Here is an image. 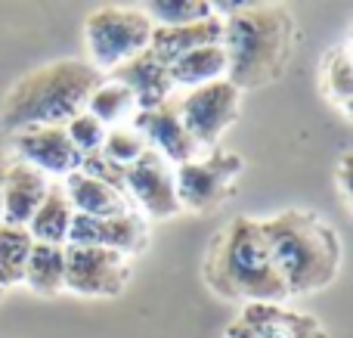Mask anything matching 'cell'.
<instances>
[{"label":"cell","instance_id":"cell-4","mask_svg":"<svg viewBox=\"0 0 353 338\" xmlns=\"http://www.w3.org/2000/svg\"><path fill=\"white\" fill-rule=\"evenodd\" d=\"M87 59H53L25 72L6 90L0 106V124L10 134L25 128L59 124L65 128L74 115H81L93 87L103 81Z\"/></svg>","mask_w":353,"mask_h":338},{"label":"cell","instance_id":"cell-16","mask_svg":"<svg viewBox=\"0 0 353 338\" xmlns=\"http://www.w3.org/2000/svg\"><path fill=\"white\" fill-rule=\"evenodd\" d=\"M62 190H65L68 202H72L74 215H84V217H115V215H128L134 211L130 199L124 192L112 190L109 183L97 177H87V174L74 171L68 174L65 180H59Z\"/></svg>","mask_w":353,"mask_h":338},{"label":"cell","instance_id":"cell-26","mask_svg":"<svg viewBox=\"0 0 353 338\" xmlns=\"http://www.w3.org/2000/svg\"><path fill=\"white\" fill-rule=\"evenodd\" d=\"M65 134L81 155H90V152H99V146H103L105 128L90 115V112H81V115H74L72 121L65 124Z\"/></svg>","mask_w":353,"mask_h":338},{"label":"cell","instance_id":"cell-14","mask_svg":"<svg viewBox=\"0 0 353 338\" xmlns=\"http://www.w3.org/2000/svg\"><path fill=\"white\" fill-rule=\"evenodd\" d=\"M105 78H112V81H118V84L128 87L130 97H134V103H137V112L155 109V106L174 99L171 72H168V66L159 59V56H152L149 47L143 50V53H137L134 59H128L124 66L112 68Z\"/></svg>","mask_w":353,"mask_h":338},{"label":"cell","instance_id":"cell-20","mask_svg":"<svg viewBox=\"0 0 353 338\" xmlns=\"http://www.w3.org/2000/svg\"><path fill=\"white\" fill-rule=\"evenodd\" d=\"M319 90L323 97L341 112L344 118H350L353 109V59H350V47L338 43L319 62Z\"/></svg>","mask_w":353,"mask_h":338},{"label":"cell","instance_id":"cell-12","mask_svg":"<svg viewBox=\"0 0 353 338\" xmlns=\"http://www.w3.org/2000/svg\"><path fill=\"white\" fill-rule=\"evenodd\" d=\"M12 146L19 152V161L37 168L43 177L65 180L68 174H74L81 168L84 155L74 149V143L68 140L65 128L59 124H43V128H25L19 134H12Z\"/></svg>","mask_w":353,"mask_h":338},{"label":"cell","instance_id":"cell-27","mask_svg":"<svg viewBox=\"0 0 353 338\" xmlns=\"http://www.w3.org/2000/svg\"><path fill=\"white\" fill-rule=\"evenodd\" d=\"M81 174H87V177H97V180H103V183H109L112 190H118V192H124V168L121 165H115V161H109L103 152H90V155H84L81 159V168H78ZM128 196V192H124Z\"/></svg>","mask_w":353,"mask_h":338},{"label":"cell","instance_id":"cell-28","mask_svg":"<svg viewBox=\"0 0 353 338\" xmlns=\"http://www.w3.org/2000/svg\"><path fill=\"white\" fill-rule=\"evenodd\" d=\"M335 177H338V190H341V202L350 208V152H344V155H341Z\"/></svg>","mask_w":353,"mask_h":338},{"label":"cell","instance_id":"cell-5","mask_svg":"<svg viewBox=\"0 0 353 338\" xmlns=\"http://www.w3.org/2000/svg\"><path fill=\"white\" fill-rule=\"evenodd\" d=\"M149 37H152V22L140 6H97L84 19L87 62L99 74H109L112 68L143 53L149 47Z\"/></svg>","mask_w":353,"mask_h":338},{"label":"cell","instance_id":"cell-3","mask_svg":"<svg viewBox=\"0 0 353 338\" xmlns=\"http://www.w3.org/2000/svg\"><path fill=\"white\" fill-rule=\"evenodd\" d=\"M201 277L208 289L223 301L282 304L288 298L263 242L261 223L245 215L232 217L211 239L201 261Z\"/></svg>","mask_w":353,"mask_h":338},{"label":"cell","instance_id":"cell-6","mask_svg":"<svg viewBox=\"0 0 353 338\" xmlns=\"http://www.w3.org/2000/svg\"><path fill=\"white\" fill-rule=\"evenodd\" d=\"M242 171H245L242 155L223 146H214L208 152H199L195 159L176 165L174 174H176L180 211H195V215L214 211L232 192Z\"/></svg>","mask_w":353,"mask_h":338},{"label":"cell","instance_id":"cell-17","mask_svg":"<svg viewBox=\"0 0 353 338\" xmlns=\"http://www.w3.org/2000/svg\"><path fill=\"white\" fill-rule=\"evenodd\" d=\"M223 37V22L214 12L205 22H192V25H176V28H159L152 25V37H149V50L152 56H159L165 66H171L174 59L192 53L199 47H211V43H220Z\"/></svg>","mask_w":353,"mask_h":338},{"label":"cell","instance_id":"cell-2","mask_svg":"<svg viewBox=\"0 0 353 338\" xmlns=\"http://www.w3.org/2000/svg\"><path fill=\"white\" fill-rule=\"evenodd\" d=\"M257 223L288 298L323 292L338 279L344 261L341 236L316 211L285 208Z\"/></svg>","mask_w":353,"mask_h":338},{"label":"cell","instance_id":"cell-10","mask_svg":"<svg viewBox=\"0 0 353 338\" xmlns=\"http://www.w3.org/2000/svg\"><path fill=\"white\" fill-rule=\"evenodd\" d=\"M65 246H97L124 255V258H134V255L146 252L149 227L140 211H128V215H115V217L74 215Z\"/></svg>","mask_w":353,"mask_h":338},{"label":"cell","instance_id":"cell-24","mask_svg":"<svg viewBox=\"0 0 353 338\" xmlns=\"http://www.w3.org/2000/svg\"><path fill=\"white\" fill-rule=\"evenodd\" d=\"M146 19L159 28H176V25H192L205 22L217 12V3H205V0H165V3H143Z\"/></svg>","mask_w":353,"mask_h":338},{"label":"cell","instance_id":"cell-23","mask_svg":"<svg viewBox=\"0 0 353 338\" xmlns=\"http://www.w3.org/2000/svg\"><path fill=\"white\" fill-rule=\"evenodd\" d=\"M28 227H16V223H0V289H16L25 279V264L31 255Z\"/></svg>","mask_w":353,"mask_h":338},{"label":"cell","instance_id":"cell-22","mask_svg":"<svg viewBox=\"0 0 353 338\" xmlns=\"http://www.w3.org/2000/svg\"><path fill=\"white\" fill-rule=\"evenodd\" d=\"M84 112H90L103 128H115V124H128L130 118H134L137 103L124 84H118V81H112V78H103L93 87Z\"/></svg>","mask_w":353,"mask_h":338},{"label":"cell","instance_id":"cell-15","mask_svg":"<svg viewBox=\"0 0 353 338\" xmlns=\"http://www.w3.org/2000/svg\"><path fill=\"white\" fill-rule=\"evenodd\" d=\"M50 190V180L43 177L37 168L25 165V161H6L3 171V223H16V227H28L31 215L37 205L43 202Z\"/></svg>","mask_w":353,"mask_h":338},{"label":"cell","instance_id":"cell-13","mask_svg":"<svg viewBox=\"0 0 353 338\" xmlns=\"http://www.w3.org/2000/svg\"><path fill=\"white\" fill-rule=\"evenodd\" d=\"M130 124H134L137 134L146 140V146L152 149V152H159L161 159H168L174 168L195 159V155L201 152L192 143V137L186 134V128H183L180 112H176V99H168V103L155 106V109L134 112Z\"/></svg>","mask_w":353,"mask_h":338},{"label":"cell","instance_id":"cell-30","mask_svg":"<svg viewBox=\"0 0 353 338\" xmlns=\"http://www.w3.org/2000/svg\"><path fill=\"white\" fill-rule=\"evenodd\" d=\"M0 298H3V289H0Z\"/></svg>","mask_w":353,"mask_h":338},{"label":"cell","instance_id":"cell-11","mask_svg":"<svg viewBox=\"0 0 353 338\" xmlns=\"http://www.w3.org/2000/svg\"><path fill=\"white\" fill-rule=\"evenodd\" d=\"M223 338H329L313 314H298L282 304H242Z\"/></svg>","mask_w":353,"mask_h":338},{"label":"cell","instance_id":"cell-29","mask_svg":"<svg viewBox=\"0 0 353 338\" xmlns=\"http://www.w3.org/2000/svg\"><path fill=\"white\" fill-rule=\"evenodd\" d=\"M3 171H6V155L0 152V190H3ZM0 223H3V196H0Z\"/></svg>","mask_w":353,"mask_h":338},{"label":"cell","instance_id":"cell-1","mask_svg":"<svg viewBox=\"0 0 353 338\" xmlns=\"http://www.w3.org/2000/svg\"><path fill=\"white\" fill-rule=\"evenodd\" d=\"M217 16L226 81L239 93L261 90L285 74L298 47V19L285 3H217Z\"/></svg>","mask_w":353,"mask_h":338},{"label":"cell","instance_id":"cell-21","mask_svg":"<svg viewBox=\"0 0 353 338\" xmlns=\"http://www.w3.org/2000/svg\"><path fill=\"white\" fill-rule=\"evenodd\" d=\"M37 295H56L65 289V246H47V242H34L25 264V279Z\"/></svg>","mask_w":353,"mask_h":338},{"label":"cell","instance_id":"cell-19","mask_svg":"<svg viewBox=\"0 0 353 338\" xmlns=\"http://www.w3.org/2000/svg\"><path fill=\"white\" fill-rule=\"evenodd\" d=\"M171 72V84L174 90H195V87L214 84V81L226 78V53L220 43H211V47H199L192 53L180 56L168 66Z\"/></svg>","mask_w":353,"mask_h":338},{"label":"cell","instance_id":"cell-8","mask_svg":"<svg viewBox=\"0 0 353 338\" xmlns=\"http://www.w3.org/2000/svg\"><path fill=\"white\" fill-rule=\"evenodd\" d=\"M130 283V258L97 246H65V292L118 298Z\"/></svg>","mask_w":353,"mask_h":338},{"label":"cell","instance_id":"cell-18","mask_svg":"<svg viewBox=\"0 0 353 338\" xmlns=\"http://www.w3.org/2000/svg\"><path fill=\"white\" fill-rule=\"evenodd\" d=\"M72 217L74 208L68 202L62 183H50L43 202L37 205V211L28 221V233L34 242H47V246H65L68 242V230H72Z\"/></svg>","mask_w":353,"mask_h":338},{"label":"cell","instance_id":"cell-9","mask_svg":"<svg viewBox=\"0 0 353 338\" xmlns=\"http://www.w3.org/2000/svg\"><path fill=\"white\" fill-rule=\"evenodd\" d=\"M124 192L130 205H137L149 221H171L180 215L174 165L152 149H146L134 165L124 168Z\"/></svg>","mask_w":353,"mask_h":338},{"label":"cell","instance_id":"cell-7","mask_svg":"<svg viewBox=\"0 0 353 338\" xmlns=\"http://www.w3.org/2000/svg\"><path fill=\"white\" fill-rule=\"evenodd\" d=\"M239 109H242V93L226 78L205 87H195V90H186L176 99L180 121L199 149L217 146L220 137L236 124Z\"/></svg>","mask_w":353,"mask_h":338},{"label":"cell","instance_id":"cell-25","mask_svg":"<svg viewBox=\"0 0 353 338\" xmlns=\"http://www.w3.org/2000/svg\"><path fill=\"white\" fill-rule=\"evenodd\" d=\"M146 149H149L146 140L137 134L134 124H115V128H105V137H103L99 152H103L109 161H115V165L128 168V165H134Z\"/></svg>","mask_w":353,"mask_h":338}]
</instances>
